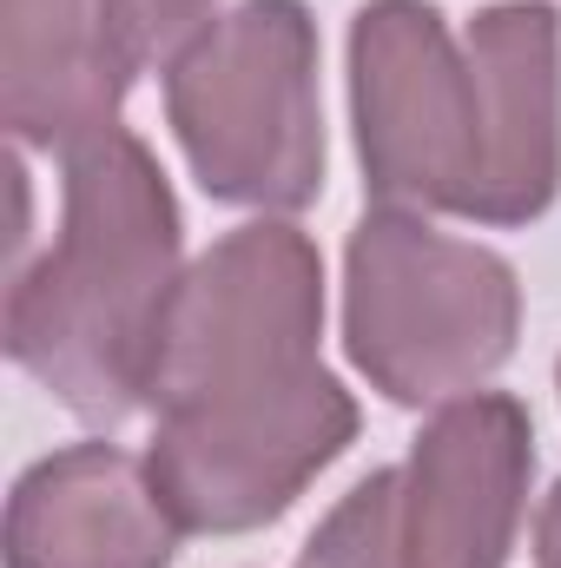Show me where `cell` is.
Masks as SVG:
<instances>
[{
  "mask_svg": "<svg viewBox=\"0 0 561 568\" xmlns=\"http://www.w3.org/2000/svg\"><path fill=\"white\" fill-rule=\"evenodd\" d=\"M60 159V239L7 284V357L80 424L113 429L152 404L159 331L185 278V219L172 179L126 126Z\"/></svg>",
  "mask_w": 561,
  "mask_h": 568,
  "instance_id": "1",
  "label": "cell"
},
{
  "mask_svg": "<svg viewBox=\"0 0 561 568\" xmlns=\"http://www.w3.org/2000/svg\"><path fill=\"white\" fill-rule=\"evenodd\" d=\"M522 337V278L502 252L377 205L344 252V351L404 410L476 397Z\"/></svg>",
  "mask_w": 561,
  "mask_h": 568,
  "instance_id": "2",
  "label": "cell"
},
{
  "mask_svg": "<svg viewBox=\"0 0 561 568\" xmlns=\"http://www.w3.org/2000/svg\"><path fill=\"white\" fill-rule=\"evenodd\" d=\"M165 120L218 205L304 212L324 192L317 20L304 0H238L165 67Z\"/></svg>",
  "mask_w": 561,
  "mask_h": 568,
  "instance_id": "3",
  "label": "cell"
},
{
  "mask_svg": "<svg viewBox=\"0 0 561 568\" xmlns=\"http://www.w3.org/2000/svg\"><path fill=\"white\" fill-rule=\"evenodd\" d=\"M536 476V424L509 390L442 404L404 463L370 469L297 568H502Z\"/></svg>",
  "mask_w": 561,
  "mask_h": 568,
  "instance_id": "4",
  "label": "cell"
},
{
  "mask_svg": "<svg viewBox=\"0 0 561 568\" xmlns=\"http://www.w3.org/2000/svg\"><path fill=\"white\" fill-rule=\"evenodd\" d=\"M350 126L364 192L397 212L482 225L489 199V87L429 0H370L350 20Z\"/></svg>",
  "mask_w": 561,
  "mask_h": 568,
  "instance_id": "5",
  "label": "cell"
},
{
  "mask_svg": "<svg viewBox=\"0 0 561 568\" xmlns=\"http://www.w3.org/2000/svg\"><path fill=\"white\" fill-rule=\"evenodd\" d=\"M350 443L357 397L310 364L278 384L159 410L145 469L185 536H245L278 523Z\"/></svg>",
  "mask_w": 561,
  "mask_h": 568,
  "instance_id": "6",
  "label": "cell"
},
{
  "mask_svg": "<svg viewBox=\"0 0 561 568\" xmlns=\"http://www.w3.org/2000/svg\"><path fill=\"white\" fill-rule=\"evenodd\" d=\"M324 258L317 245L284 225L258 219L225 232L205 258L185 265L159 331L152 410L232 397L252 384H278L290 371L324 364Z\"/></svg>",
  "mask_w": 561,
  "mask_h": 568,
  "instance_id": "7",
  "label": "cell"
},
{
  "mask_svg": "<svg viewBox=\"0 0 561 568\" xmlns=\"http://www.w3.org/2000/svg\"><path fill=\"white\" fill-rule=\"evenodd\" d=\"M178 536L145 456L120 443H67L7 496V568H172Z\"/></svg>",
  "mask_w": 561,
  "mask_h": 568,
  "instance_id": "8",
  "label": "cell"
},
{
  "mask_svg": "<svg viewBox=\"0 0 561 568\" xmlns=\"http://www.w3.org/2000/svg\"><path fill=\"white\" fill-rule=\"evenodd\" d=\"M133 87L100 0H0V126L13 145L73 152L120 126Z\"/></svg>",
  "mask_w": 561,
  "mask_h": 568,
  "instance_id": "9",
  "label": "cell"
},
{
  "mask_svg": "<svg viewBox=\"0 0 561 568\" xmlns=\"http://www.w3.org/2000/svg\"><path fill=\"white\" fill-rule=\"evenodd\" d=\"M489 87V199L482 225H529L561 192V13L549 0H496L462 33Z\"/></svg>",
  "mask_w": 561,
  "mask_h": 568,
  "instance_id": "10",
  "label": "cell"
},
{
  "mask_svg": "<svg viewBox=\"0 0 561 568\" xmlns=\"http://www.w3.org/2000/svg\"><path fill=\"white\" fill-rule=\"evenodd\" d=\"M106 7V33L113 47L126 53V67L145 73V67H172L185 40H198L218 13V0H100Z\"/></svg>",
  "mask_w": 561,
  "mask_h": 568,
  "instance_id": "11",
  "label": "cell"
},
{
  "mask_svg": "<svg viewBox=\"0 0 561 568\" xmlns=\"http://www.w3.org/2000/svg\"><path fill=\"white\" fill-rule=\"evenodd\" d=\"M536 568H561V483L536 509Z\"/></svg>",
  "mask_w": 561,
  "mask_h": 568,
  "instance_id": "12",
  "label": "cell"
},
{
  "mask_svg": "<svg viewBox=\"0 0 561 568\" xmlns=\"http://www.w3.org/2000/svg\"><path fill=\"white\" fill-rule=\"evenodd\" d=\"M555 390H561V364H555Z\"/></svg>",
  "mask_w": 561,
  "mask_h": 568,
  "instance_id": "13",
  "label": "cell"
}]
</instances>
